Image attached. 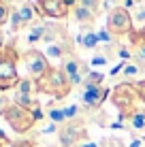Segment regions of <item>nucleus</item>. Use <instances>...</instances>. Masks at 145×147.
Wrapping results in <instances>:
<instances>
[{
  "label": "nucleus",
  "mask_w": 145,
  "mask_h": 147,
  "mask_svg": "<svg viewBox=\"0 0 145 147\" xmlns=\"http://www.w3.org/2000/svg\"><path fill=\"white\" fill-rule=\"evenodd\" d=\"M107 28L111 30L115 36H130L134 30V19L132 13L126 7H117L111 13H107Z\"/></svg>",
  "instance_id": "4"
},
{
  "label": "nucleus",
  "mask_w": 145,
  "mask_h": 147,
  "mask_svg": "<svg viewBox=\"0 0 145 147\" xmlns=\"http://www.w3.org/2000/svg\"><path fill=\"white\" fill-rule=\"evenodd\" d=\"M109 55L107 51H100V53H94L92 55V60H90V64H92V68H105L109 64Z\"/></svg>",
  "instance_id": "18"
},
{
  "label": "nucleus",
  "mask_w": 145,
  "mask_h": 147,
  "mask_svg": "<svg viewBox=\"0 0 145 147\" xmlns=\"http://www.w3.org/2000/svg\"><path fill=\"white\" fill-rule=\"evenodd\" d=\"M107 96H109V90L105 88V85H88V83H83L79 98H81V102L86 105L88 109H98L105 102Z\"/></svg>",
  "instance_id": "9"
},
{
  "label": "nucleus",
  "mask_w": 145,
  "mask_h": 147,
  "mask_svg": "<svg viewBox=\"0 0 145 147\" xmlns=\"http://www.w3.org/2000/svg\"><path fill=\"white\" fill-rule=\"evenodd\" d=\"M132 19L139 24H145V4H137L132 11Z\"/></svg>",
  "instance_id": "24"
},
{
  "label": "nucleus",
  "mask_w": 145,
  "mask_h": 147,
  "mask_svg": "<svg viewBox=\"0 0 145 147\" xmlns=\"http://www.w3.org/2000/svg\"><path fill=\"white\" fill-rule=\"evenodd\" d=\"M64 113H66V121H75L81 113V107L79 105H68V107H64Z\"/></svg>",
  "instance_id": "23"
},
{
  "label": "nucleus",
  "mask_w": 145,
  "mask_h": 147,
  "mask_svg": "<svg viewBox=\"0 0 145 147\" xmlns=\"http://www.w3.org/2000/svg\"><path fill=\"white\" fill-rule=\"evenodd\" d=\"M58 132H60V143L64 147H75V145H79V141L86 139V130H83V126L77 124V121L64 124Z\"/></svg>",
  "instance_id": "10"
},
{
  "label": "nucleus",
  "mask_w": 145,
  "mask_h": 147,
  "mask_svg": "<svg viewBox=\"0 0 145 147\" xmlns=\"http://www.w3.org/2000/svg\"><path fill=\"white\" fill-rule=\"evenodd\" d=\"M77 4H81V7H86V9H90L94 15H98L103 11V0H79Z\"/></svg>",
  "instance_id": "20"
},
{
  "label": "nucleus",
  "mask_w": 145,
  "mask_h": 147,
  "mask_svg": "<svg viewBox=\"0 0 145 147\" xmlns=\"http://www.w3.org/2000/svg\"><path fill=\"white\" fill-rule=\"evenodd\" d=\"M60 68L64 70V75L68 77V81H71L73 85H83V81H86V77H88L83 62L75 53H68L66 58L62 60V66Z\"/></svg>",
  "instance_id": "8"
},
{
  "label": "nucleus",
  "mask_w": 145,
  "mask_h": 147,
  "mask_svg": "<svg viewBox=\"0 0 145 147\" xmlns=\"http://www.w3.org/2000/svg\"><path fill=\"white\" fill-rule=\"evenodd\" d=\"M2 117L7 119V124L11 126L15 132L24 134V132H28V130H32V126L43 117V113H41V107H38V105H34V109H26V107H22V105L11 102Z\"/></svg>",
  "instance_id": "2"
},
{
  "label": "nucleus",
  "mask_w": 145,
  "mask_h": 147,
  "mask_svg": "<svg viewBox=\"0 0 145 147\" xmlns=\"http://www.w3.org/2000/svg\"><path fill=\"white\" fill-rule=\"evenodd\" d=\"M36 92H38L36 81L32 77H24V79H19L17 85H15V100L13 102L22 105V107H26V109H34V105H38L36 98H34Z\"/></svg>",
  "instance_id": "6"
},
{
  "label": "nucleus",
  "mask_w": 145,
  "mask_h": 147,
  "mask_svg": "<svg viewBox=\"0 0 145 147\" xmlns=\"http://www.w3.org/2000/svg\"><path fill=\"white\" fill-rule=\"evenodd\" d=\"M2 2H4V0H0V4H2ZM4 4H7V2H4Z\"/></svg>",
  "instance_id": "36"
},
{
  "label": "nucleus",
  "mask_w": 145,
  "mask_h": 147,
  "mask_svg": "<svg viewBox=\"0 0 145 147\" xmlns=\"http://www.w3.org/2000/svg\"><path fill=\"white\" fill-rule=\"evenodd\" d=\"M103 81H105V75L98 73V70H92V73H88V77H86L83 83H88V85H103Z\"/></svg>",
  "instance_id": "21"
},
{
  "label": "nucleus",
  "mask_w": 145,
  "mask_h": 147,
  "mask_svg": "<svg viewBox=\"0 0 145 147\" xmlns=\"http://www.w3.org/2000/svg\"><path fill=\"white\" fill-rule=\"evenodd\" d=\"M9 105H11V102H9V98L0 92V115H4V111L9 109Z\"/></svg>",
  "instance_id": "27"
},
{
  "label": "nucleus",
  "mask_w": 145,
  "mask_h": 147,
  "mask_svg": "<svg viewBox=\"0 0 145 147\" xmlns=\"http://www.w3.org/2000/svg\"><path fill=\"white\" fill-rule=\"evenodd\" d=\"M77 43L81 45L83 49H96L98 45H100L98 43V34H96V30H92V26H81Z\"/></svg>",
  "instance_id": "13"
},
{
  "label": "nucleus",
  "mask_w": 145,
  "mask_h": 147,
  "mask_svg": "<svg viewBox=\"0 0 145 147\" xmlns=\"http://www.w3.org/2000/svg\"><path fill=\"white\" fill-rule=\"evenodd\" d=\"M36 88H38V92L51 94L53 98H64V96L71 94L73 83L68 81V77L64 75L62 68H53V66H51L41 79L36 81Z\"/></svg>",
  "instance_id": "3"
},
{
  "label": "nucleus",
  "mask_w": 145,
  "mask_h": 147,
  "mask_svg": "<svg viewBox=\"0 0 145 147\" xmlns=\"http://www.w3.org/2000/svg\"><path fill=\"white\" fill-rule=\"evenodd\" d=\"M17 11H19V17H22V22H24V26H26V28L43 22V19H41L43 15H41V11H38L36 2H32V0H26Z\"/></svg>",
  "instance_id": "11"
},
{
  "label": "nucleus",
  "mask_w": 145,
  "mask_h": 147,
  "mask_svg": "<svg viewBox=\"0 0 145 147\" xmlns=\"http://www.w3.org/2000/svg\"><path fill=\"white\" fill-rule=\"evenodd\" d=\"M56 130H58V124H49L47 128L43 130V132H45V134H49V132H56Z\"/></svg>",
  "instance_id": "31"
},
{
  "label": "nucleus",
  "mask_w": 145,
  "mask_h": 147,
  "mask_svg": "<svg viewBox=\"0 0 145 147\" xmlns=\"http://www.w3.org/2000/svg\"><path fill=\"white\" fill-rule=\"evenodd\" d=\"M4 45V34H2V30H0V47Z\"/></svg>",
  "instance_id": "33"
},
{
  "label": "nucleus",
  "mask_w": 145,
  "mask_h": 147,
  "mask_svg": "<svg viewBox=\"0 0 145 147\" xmlns=\"http://www.w3.org/2000/svg\"><path fill=\"white\" fill-rule=\"evenodd\" d=\"M22 60L15 43H7L0 47V92L7 90H15V85L19 83V73H17V64Z\"/></svg>",
  "instance_id": "1"
},
{
  "label": "nucleus",
  "mask_w": 145,
  "mask_h": 147,
  "mask_svg": "<svg viewBox=\"0 0 145 147\" xmlns=\"http://www.w3.org/2000/svg\"><path fill=\"white\" fill-rule=\"evenodd\" d=\"M64 38H71L68 36V30L62 26V24H45V36L43 40L45 43H58V40H64Z\"/></svg>",
  "instance_id": "12"
},
{
  "label": "nucleus",
  "mask_w": 145,
  "mask_h": 147,
  "mask_svg": "<svg viewBox=\"0 0 145 147\" xmlns=\"http://www.w3.org/2000/svg\"><path fill=\"white\" fill-rule=\"evenodd\" d=\"M26 26H24L22 17H19V11L15 9V11H11V30L13 32H19V30H24Z\"/></svg>",
  "instance_id": "22"
},
{
  "label": "nucleus",
  "mask_w": 145,
  "mask_h": 147,
  "mask_svg": "<svg viewBox=\"0 0 145 147\" xmlns=\"http://www.w3.org/2000/svg\"><path fill=\"white\" fill-rule=\"evenodd\" d=\"M43 36H45V24L41 22V24H34V26L30 28L26 40L30 45H34V43H38V40H43Z\"/></svg>",
  "instance_id": "17"
},
{
  "label": "nucleus",
  "mask_w": 145,
  "mask_h": 147,
  "mask_svg": "<svg viewBox=\"0 0 145 147\" xmlns=\"http://www.w3.org/2000/svg\"><path fill=\"white\" fill-rule=\"evenodd\" d=\"M141 70H143V66L139 62H126L124 64V68H122V77L124 79H134V77H139L141 75Z\"/></svg>",
  "instance_id": "16"
},
{
  "label": "nucleus",
  "mask_w": 145,
  "mask_h": 147,
  "mask_svg": "<svg viewBox=\"0 0 145 147\" xmlns=\"http://www.w3.org/2000/svg\"><path fill=\"white\" fill-rule=\"evenodd\" d=\"M34 2H36L43 17L49 19H66L73 11V7L66 0H34Z\"/></svg>",
  "instance_id": "7"
},
{
  "label": "nucleus",
  "mask_w": 145,
  "mask_h": 147,
  "mask_svg": "<svg viewBox=\"0 0 145 147\" xmlns=\"http://www.w3.org/2000/svg\"><path fill=\"white\" fill-rule=\"evenodd\" d=\"M71 15L75 19H77L81 26H94V22H96V15H94L90 9H86V7H81V4H77V7H73V11H71Z\"/></svg>",
  "instance_id": "14"
},
{
  "label": "nucleus",
  "mask_w": 145,
  "mask_h": 147,
  "mask_svg": "<svg viewBox=\"0 0 145 147\" xmlns=\"http://www.w3.org/2000/svg\"><path fill=\"white\" fill-rule=\"evenodd\" d=\"M4 2H7V4H9V2H13V0H4Z\"/></svg>",
  "instance_id": "35"
},
{
  "label": "nucleus",
  "mask_w": 145,
  "mask_h": 147,
  "mask_svg": "<svg viewBox=\"0 0 145 147\" xmlns=\"http://www.w3.org/2000/svg\"><path fill=\"white\" fill-rule=\"evenodd\" d=\"M143 145H145V143H143V139H132L128 147H143Z\"/></svg>",
  "instance_id": "30"
},
{
  "label": "nucleus",
  "mask_w": 145,
  "mask_h": 147,
  "mask_svg": "<svg viewBox=\"0 0 145 147\" xmlns=\"http://www.w3.org/2000/svg\"><path fill=\"white\" fill-rule=\"evenodd\" d=\"M79 147H100V145H96L94 141H86V143H81Z\"/></svg>",
  "instance_id": "32"
},
{
  "label": "nucleus",
  "mask_w": 145,
  "mask_h": 147,
  "mask_svg": "<svg viewBox=\"0 0 145 147\" xmlns=\"http://www.w3.org/2000/svg\"><path fill=\"white\" fill-rule=\"evenodd\" d=\"M9 17H11V9H9L7 4L2 2V4H0V28L7 24V19H9Z\"/></svg>",
  "instance_id": "26"
},
{
  "label": "nucleus",
  "mask_w": 145,
  "mask_h": 147,
  "mask_svg": "<svg viewBox=\"0 0 145 147\" xmlns=\"http://www.w3.org/2000/svg\"><path fill=\"white\" fill-rule=\"evenodd\" d=\"M66 2L71 4V7H77V2H79V0H66Z\"/></svg>",
  "instance_id": "34"
},
{
  "label": "nucleus",
  "mask_w": 145,
  "mask_h": 147,
  "mask_svg": "<svg viewBox=\"0 0 145 147\" xmlns=\"http://www.w3.org/2000/svg\"><path fill=\"white\" fill-rule=\"evenodd\" d=\"M128 124L132 130H145V109H137L128 115Z\"/></svg>",
  "instance_id": "15"
},
{
  "label": "nucleus",
  "mask_w": 145,
  "mask_h": 147,
  "mask_svg": "<svg viewBox=\"0 0 145 147\" xmlns=\"http://www.w3.org/2000/svg\"><path fill=\"white\" fill-rule=\"evenodd\" d=\"M22 62H24V66L28 68L30 77L34 81H38L49 68H51L49 66V58L43 51H38V49H28V51H24L22 53Z\"/></svg>",
  "instance_id": "5"
},
{
  "label": "nucleus",
  "mask_w": 145,
  "mask_h": 147,
  "mask_svg": "<svg viewBox=\"0 0 145 147\" xmlns=\"http://www.w3.org/2000/svg\"><path fill=\"white\" fill-rule=\"evenodd\" d=\"M11 147H34L30 141H17V143H13Z\"/></svg>",
  "instance_id": "29"
},
{
  "label": "nucleus",
  "mask_w": 145,
  "mask_h": 147,
  "mask_svg": "<svg viewBox=\"0 0 145 147\" xmlns=\"http://www.w3.org/2000/svg\"><path fill=\"white\" fill-rule=\"evenodd\" d=\"M47 115H49V121H51V124H68L64 109H49Z\"/></svg>",
  "instance_id": "19"
},
{
  "label": "nucleus",
  "mask_w": 145,
  "mask_h": 147,
  "mask_svg": "<svg viewBox=\"0 0 145 147\" xmlns=\"http://www.w3.org/2000/svg\"><path fill=\"white\" fill-rule=\"evenodd\" d=\"M0 147H11V141H9L2 132H0Z\"/></svg>",
  "instance_id": "28"
},
{
  "label": "nucleus",
  "mask_w": 145,
  "mask_h": 147,
  "mask_svg": "<svg viewBox=\"0 0 145 147\" xmlns=\"http://www.w3.org/2000/svg\"><path fill=\"white\" fill-rule=\"evenodd\" d=\"M124 4V0H103V11H107V13H111L113 9H117V7H122Z\"/></svg>",
  "instance_id": "25"
}]
</instances>
